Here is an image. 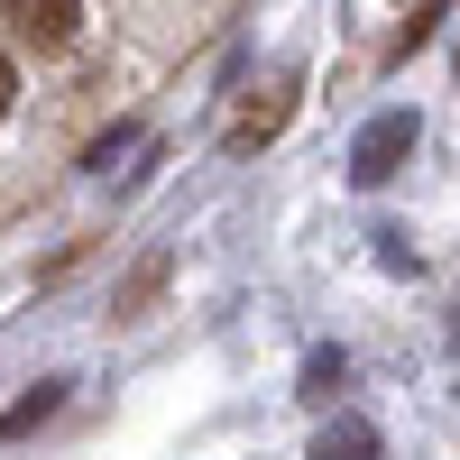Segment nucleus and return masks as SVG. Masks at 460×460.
<instances>
[{"label":"nucleus","instance_id":"f257e3e1","mask_svg":"<svg viewBox=\"0 0 460 460\" xmlns=\"http://www.w3.org/2000/svg\"><path fill=\"white\" fill-rule=\"evenodd\" d=\"M414 138H424V120H414L405 102H387V111H377V120H368V129L350 138V184H359V194L396 184V166L414 157Z\"/></svg>","mask_w":460,"mask_h":460},{"label":"nucleus","instance_id":"f03ea898","mask_svg":"<svg viewBox=\"0 0 460 460\" xmlns=\"http://www.w3.org/2000/svg\"><path fill=\"white\" fill-rule=\"evenodd\" d=\"M286 120H295V74H277L267 93H249V111L230 120V157H249V147H267V138H277Z\"/></svg>","mask_w":460,"mask_h":460},{"label":"nucleus","instance_id":"7ed1b4c3","mask_svg":"<svg viewBox=\"0 0 460 460\" xmlns=\"http://www.w3.org/2000/svg\"><path fill=\"white\" fill-rule=\"evenodd\" d=\"M304 460H387V442H377V424H359V414H341V424L314 433V451Z\"/></svg>","mask_w":460,"mask_h":460},{"label":"nucleus","instance_id":"20e7f679","mask_svg":"<svg viewBox=\"0 0 460 460\" xmlns=\"http://www.w3.org/2000/svg\"><path fill=\"white\" fill-rule=\"evenodd\" d=\"M10 19L37 37V47H74V37H84V10H74V0H19Z\"/></svg>","mask_w":460,"mask_h":460},{"label":"nucleus","instance_id":"39448f33","mask_svg":"<svg viewBox=\"0 0 460 460\" xmlns=\"http://www.w3.org/2000/svg\"><path fill=\"white\" fill-rule=\"evenodd\" d=\"M56 405H65V377H47V387H37V396H19L10 414H0V433H10V442H28V433H37V424H47V414H56Z\"/></svg>","mask_w":460,"mask_h":460},{"label":"nucleus","instance_id":"423d86ee","mask_svg":"<svg viewBox=\"0 0 460 460\" xmlns=\"http://www.w3.org/2000/svg\"><path fill=\"white\" fill-rule=\"evenodd\" d=\"M341 377H350V359H341V350H314V359H304V387H295V396H304V405H332V396H341Z\"/></svg>","mask_w":460,"mask_h":460},{"label":"nucleus","instance_id":"0eeeda50","mask_svg":"<svg viewBox=\"0 0 460 460\" xmlns=\"http://www.w3.org/2000/svg\"><path fill=\"white\" fill-rule=\"evenodd\" d=\"M442 19H451V0H424V10H414V19H405V28H396V47H387V56H396V65H405V56H414V47H424V37H433V28H442Z\"/></svg>","mask_w":460,"mask_h":460},{"label":"nucleus","instance_id":"6e6552de","mask_svg":"<svg viewBox=\"0 0 460 460\" xmlns=\"http://www.w3.org/2000/svg\"><path fill=\"white\" fill-rule=\"evenodd\" d=\"M10 93H19V74H10V56H0V111H10Z\"/></svg>","mask_w":460,"mask_h":460},{"label":"nucleus","instance_id":"1a4fd4ad","mask_svg":"<svg viewBox=\"0 0 460 460\" xmlns=\"http://www.w3.org/2000/svg\"><path fill=\"white\" fill-rule=\"evenodd\" d=\"M451 74H460V47H451Z\"/></svg>","mask_w":460,"mask_h":460},{"label":"nucleus","instance_id":"9d476101","mask_svg":"<svg viewBox=\"0 0 460 460\" xmlns=\"http://www.w3.org/2000/svg\"><path fill=\"white\" fill-rule=\"evenodd\" d=\"M0 10H19V0H0Z\"/></svg>","mask_w":460,"mask_h":460}]
</instances>
